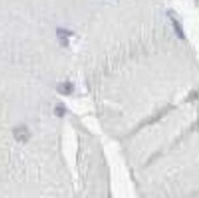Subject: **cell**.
Listing matches in <instances>:
<instances>
[{"label": "cell", "instance_id": "6da1fadb", "mask_svg": "<svg viewBox=\"0 0 199 198\" xmlns=\"http://www.w3.org/2000/svg\"><path fill=\"white\" fill-rule=\"evenodd\" d=\"M13 138L19 143H27L31 138V131L26 125H20L12 130Z\"/></svg>", "mask_w": 199, "mask_h": 198}, {"label": "cell", "instance_id": "7a4b0ae2", "mask_svg": "<svg viewBox=\"0 0 199 198\" xmlns=\"http://www.w3.org/2000/svg\"><path fill=\"white\" fill-rule=\"evenodd\" d=\"M56 91L59 94H62V96H70L75 91V86L72 82H62V83H59Z\"/></svg>", "mask_w": 199, "mask_h": 198}, {"label": "cell", "instance_id": "3957f363", "mask_svg": "<svg viewBox=\"0 0 199 198\" xmlns=\"http://www.w3.org/2000/svg\"><path fill=\"white\" fill-rule=\"evenodd\" d=\"M56 34H57V38L60 39L61 44H62L64 47H67V45H68L67 38L71 37V36H73V32H72V31H68V30H65V28H57V30H56Z\"/></svg>", "mask_w": 199, "mask_h": 198}, {"label": "cell", "instance_id": "277c9868", "mask_svg": "<svg viewBox=\"0 0 199 198\" xmlns=\"http://www.w3.org/2000/svg\"><path fill=\"white\" fill-rule=\"evenodd\" d=\"M169 15H170V20L172 22V26H174V30H175V32H176L177 37H178L180 39H185V33H183V28H182L181 23L177 21L174 16H171L170 12H169Z\"/></svg>", "mask_w": 199, "mask_h": 198}, {"label": "cell", "instance_id": "5b68a950", "mask_svg": "<svg viewBox=\"0 0 199 198\" xmlns=\"http://www.w3.org/2000/svg\"><path fill=\"white\" fill-rule=\"evenodd\" d=\"M54 113H55V115L57 116V118H64V116H65V114H66V109H65V107H64V105L59 104V105H56L55 107Z\"/></svg>", "mask_w": 199, "mask_h": 198}]
</instances>
